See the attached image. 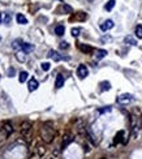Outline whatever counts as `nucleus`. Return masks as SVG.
Returning a JSON list of instances; mask_svg holds the SVG:
<instances>
[{"instance_id":"nucleus-33","label":"nucleus","mask_w":142,"mask_h":159,"mask_svg":"<svg viewBox=\"0 0 142 159\" xmlns=\"http://www.w3.org/2000/svg\"><path fill=\"white\" fill-rule=\"evenodd\" d=\"M3 138H5V137H4V134H3V132H0V142L3 141Z\"/></svg>"},{"instance_id":"nucleus-30","label":"nucleus","mask_w":142,"mask_h":159,"mask_svg":"<svg viewBox=\"0 0 142 159\" xmlns=\"http://www.w3.org/2000/svg\"><path fill=\"white\" fill-rule=\"evenodd\" d=\"M68 47H69L68 42H61V43H60V49H61V50H67Z\"/></svg>"},{"instance_id":"nucleus-12","label":"nucleus","mask_w":142,"mask_h":159,"mask_svg":"<svg viewBox=\"0 0 142 159\" xmlns=\"http://www.w3.org/2000/svg\"><path fill=\"white\" fill-rule=\"evenodd\" d=\"M78 49H80L82 52H85V54H90V52H93V49H91L90 46L83 44V43H78Z\"/></svg>"},{"instance_id":"nucleus-3","label":"nucleus","mask_w":142,"mask_h":159,"mask_svg":"<svg viewBox=\"0 0 142 159\" xmlns=\"http://www.w3.org/2000/svg\"><path fill=\"white\" fill-rule=\"evenodd\" d=\"M133 99H134V98H133L132 94L125 93V94H121V95L117 97V103H120V104H129Z\"/></svg>"},{"instance_id":"nucleus-10","label":"nucleus","mask_w":142,"mask_h":159,"mask_svg":"<svg viewBox=\"0 0 142 159\" xmlns=\"http://www.w3.org/2000/svg\"><path fill=\"white\" fill-rule=\"evenodd\" d=\"M64 76L63 74H57L56 76V81H55V86H56L57 89H60V88H63L64 86Z\"/></svg>"},{"instance_id":"nucleus-17","label":"nucleus","mask_w":142,"mask_h":159,"mask_svg":"<svg viewBox=\"0 0 142 159\" xmlns=\"http://www.w3.org/2000/svg\"><path fill=\"white\" fill-rule=\"evenodd\" d=\"M124 42L127 43V44H131V46H137V40L134 39L133 37H131V35H128V37H125Z\"/></svg>"},{"instance_id":"nucleus-6","label":"nucleus","mask_w":142,"mask_h":159,"mask_svg":"<svg viewBox=\"0 0 142 159\" xmlns=\"http://www.w3.org/2000/svg\"><path fill=\"white\" fill-rule=\"evenodd\" d=\"M38 86H39V82H38L35 78H30L28 82V89L29 91H35L38 89Z\"/></svg>"},{"instance_id":"nucleus-19","label":"nucleus","mask_w":142,"mask_h":159,"mask_svg":"<svg viewBox=\"0 0 142 159\" xmlns=\"http://www.w3.org/2000/svg\"><path fill=\"white\" fill-rule=\"evenodd\" d=\"M111 89V84L108 82V81H103V82H100V90L102 91H107Z\"/></svg>"},{"instance_id":"nucleus-36","label":"nucleus","mask_w":142,"mask_h":159,"mask_svg":"<svg viewBox=\"0 0 142 159\" xmlns=\"http://www.w3.org/2000/svg\"><path fill=\"white\" fill-rule=\"evenodd\" d=\"M0 40H1V37H0Z\"/></svg>"},{"instance_id":"nucleus-9","label":"nucleus","mask_w":142,"mask_h":159,"mask_svg":"<svg viewBox=\"0 0 142 159\" xmlns=\"http://www.w3.org/2000/svg\"><path fill=\"white\" fill-rule=\"evenodd\" d=\"M72 141H73V136H72V134H69V133H67L65 136H64V138H63V145H61L63 149L67 148V146H68Z\"/></svg>"},{"instance_id":"nucleus-26","label":"nucleus","mask_w":142,"mask_h":159,"mask_svg":"<svg viewBox=\"0 0 142 159\" xmlns=\"http://www.w3.org/2000/svg\"><path fill=\"white\" fill-rule=\"evenodd\" d=\"M71 33H72V35H73V37L76 38V37H78V35H80L81 29H80V28H73V29H72Z\"/></svg>"},{"instance_id":"nucleus-13","label":"nucleus","mask_w":142,"mask_h":159,"mask_svg":"<svg viewBox=\"0 0 142 159\" xmlns=\"http://www.w3.org/2000/svg\"><path fill=\"white\" fill-rule=\"evenodd\" d=\"M108 52L106 51V50H97L95 51V59L97 60H102L103 57H106V55H107Z\"/></svg>"},{"instance_id":"nucleus-37","label":"nucleus","mask_w":142,"mask_h":159,"mask_svg":"<svg viewBox=\"0 0 142 159\" xmlns=\"http://www.w3.org/2000/svg\"><path fill=\"white\" fill-rule=\"evenodd\" d=\"M90 1H91V0H90Z\"/></svg>"},{"instance_id":"nucleus-16","label":"nucleus","mask_w":142,"mask_h":159,"mask_svg":"<svg viewBox=\"0 0 142 159\" xmlns=\"http://www.w3.org/2000/svg\"><path fill=\"white\" fill-rule=\"evenodd\" d=\"M16 20H17V22L21 24V25H26V24H28V18H26L24 14H21V13H18L17 16H16Z\"/></svg>"},{"instance_id":"nucleus-34","label":"nucleus","mask_w":142,"mask_h":159,"mask_svg":"<svg viewBox=\"0 0 142 159\" xmlns=\"http://www.w3.org/2000/svg\"><path fill=\"white\" fill-rule=\"evenodd\" d=\"M1 21H3V16H1V13H0V24H1Z\"/></svg>"},{"instance_id":"nucleus-5","label":"nucleus","mask_w":142,"mask_h":159,"mask_svg":"<svg viewBox=\"0 0 142 159\" xmlns=\"http://www.w3.org/2000/svg\"><path fill=\"white\" fill-rule=\"evenodd\" d=\"M77 76L80 77L81 80L86 78V77L89 76V69H87V67L83 65V64L78 65V68H77Z\"/></svg>"},{"instance_id":"nucleus-23","label":"nucleus","mask_w":142,"mask_h":159,"mask_svg":"<svg viewBox=\"0 0 142 159\" xmlns=\"http://www.w3.org/2000/svg\"><path fill=\"white\" fill-rule=\"evenodd\" d=\"M136 35L137 38H139V39H142V25H137L136 26Z\"/></svg>"},{"instance_id":"nucleus-27","label":"nucleus","mask_w":142,"mask_h":159,"mask_svg":"<svg viewBox=\"0 0 142 159\" xmlns=\"http://www.w3.org/2000/svg\"><path fill=\"white\" fill-rule=\"evenodd\" d=\"M40 67H42V69L44 72H47V71H50V68H51V64H50V63H42V64H40Z\"/></svg>"},{"instance_id":"nucleus-7","label":"nucleus","mask_w":142,"mask_h":159,"mask_svg":"<svg viewBox=\"0 0 142 159\" xmlns=\"http://www.w3.org/2000/svg\"><path fill=\"white\" fill-rule=\"evenodd\" d=\"M114 25H115V24H114V21H112V20H106L104 22L100 25V30L107 31V30H110V29L114 28Z\"/></svg>"},{"instance_id":"nucleus-1","label":"nucleus","mask_w":142,"mask_h":159,"mask_svg":"<svg viewBox=\"0 0 142 159\" xmlns=\"http://www.w3.org/2000/svg\"><path fill=\"white\" fill-rule=\"evenodd\" d=\"M40 137L46 144H51L55 138V129L50 124H43L40 128Z\"/></svg>"},{"instance_id":"nucleus-29","label":"nucleus","mask_w":142,"mask_h":159,"mask_svg":"<svg viewBox=\"0 0 142 159\" xmlns=\"http://www.w3.org/2000/svg\"><path fill=\"white\" fill-rule=\"evenodd\" d=\"M63 9H64V11H65V12H68V13H72V12H73V9H72V7L67 5V4H64V5H63Z\"/></svg>"},{"instance_id":"nucleus-31","label":"nucleus","mask_w":142,"mask_h":159,"mask_svg":"<svg viewBox=\"0 0 142 159\" xmlns=\"http://www.w3.org/2000/svg\"><path fill=\"white\" fill-rule=\"evenodd\" d=\"M108 111H111V107H107V108H102V110H99V114H104V112H108Z\"/></svg>"},{"instance_id":"nucleus-21","label":"nucleus","mask_w":142,"mask_h":159,"mask_svg":"<svg viewBox=\"0 0 142 159\" xmlns=\"http://www.w3.org/2000/svg\"><path fill=\"white\" fill-rule=\"evenodd\" d=\"M16 59H17L18 60V61H21V63H24V61H25V60H26V56H25V52H20V51H18L17 52V54H16Z\"/></svg>"},{"instance_id":"nucleus-32","label":"nucleus","mask_w":142,"mask_h":159,"mask_svg":"<svg viewBox=\"0 0 142 159\" xmlns=\"http://www.w3.org/2000/svg\"><path fill=\"white\" fill-rule=\"evenodd\" d=\"M14 73H16V72H14L13 68H9V69H8V76H9V77H13Z\"/></svg>"},{"instance_id":"nucleus-22","label":"nucleus","mask_w":142,"mask_h":159,"mask_svg":"<svg viewBox=\"0 0 142 159\" xmlns=\"http://www.w3.org/2000/svg\"><path fill=\"white\" fill-rule=\"evenodd\" d=\"M76 18H77V20H80V21H83V20L87 18V14L83 13V12H78V13L76 14Z\"/></svg>"},{"instance_id":"nucleus-8","label":"nucleus","mask_w":142,"mask_h":159,"mask_svg":"<svg viewBox=\"0 0 142 159\" xmlns=\"http://www.w3.org/2000/svg\"><path fill=\"white\" fill-rule=\"evenodd\" d=\"M48 57H51L54 61H60V60H63L61 55H60L57 51H54V50H51V51L48 52Z\"/></svg>"},{"instance_id":"nucleus-20","label":"nucleus","mask_w":142,"mask_h":159,"mask_svg":"<svg viewBox=\"0 0 142 159\" xmlns=\"http://www.w3.org/2000/svg\"><path fill=\"white\" fill-rule=\"evenodd\" d=\"M115 4H116V1H115V0H108L107 4L104 5L106 11H112V8L115 7Z\"/></svg>"},{"instance_id":"nucleus-28","label":"nucleus","mask_w":142,"mask_h":159,"mask_svg":"<svg viewBox=\"0 0 142 159\" xmlns=\"http://www.w3.org/2000/svg\"><path fill=\"white\" fill-rule=\"evenodd\" d=\"M124 136V131H120L119 133L116 134V137H115V142H119V141H121V137Z\"/></svg>"},{"instance_id":"nucleus-14","label":"nucleus","mask_w":142,"mask_h":159,"mask_svg":"<svg viewBox=\"0 0 142 159\" xmlns=\"http://www.w3.org/2000/svg\"><path fill=\"white\" fill-rule=\"evenodd\" d=\"M34 50V44H31V43H24L22 44V51L25 52V54H29V52H31Z\"/></svg>"},{"instance_id":"nucleus-2","label":"nucleus","mask_w":142,"mask_h":159,"mask_svg":"<svg viewBox=\"0 0 142 159\" xmlns=\"http://www.w3.org/2000/svg\"><path fill=\"white\" fill-rule=\"evenodd\" d=\"M31 131H33V124H31L30 121H24L22 124H21V134H22V137H25L28 141L30 139Z\"/></svg>"},{"instance_id":"nucleus-18","label":"nucleus","mask_w":142,"mask_h":159,"mask_svg":"<svg viewBox=\"0 0 142 159\" xmlns=\"http://www.w3.org/2000/svg\"><path fill=\"white\" fill-rule=\"evenodd\" d=\"M28 77H29V73L26 71H24V72H21V73L18 74V81L22 84V82H25L26 80H28Z\"/></svg>"},{"instance_id":"nucleus-24","label":"nucleus","mask_w":142,"mask_h":159,"mask_svg":"<svg viewBox=\"0 0 142 159\" xmlns=\"http://www.w3.org/2000/svg\"><path fill=\"white\" fill-rule=\"evenodd\" d=\"M37 154L39 156H43L46 154V148L44 146H37Z\"/></svg>"},{"instance_id":"nucleus-4","label":"nucleus","mask_w":142,"mask_h":159,"mask_svg":"<svg viewBox=\"0 0 142 159\" xmlns=\"http://www.w3.org/2000/svg\"><path fill=\"white\" fill-rule=\"evenodd\" d=\"M1 132H3L4 137H5V138H8V137L13 133V127H12L11 123H8V121L4 123L3 127H1Z\"/></svg>"},{"instance_id":"nucleus-11","label":"nucleus","mask_w":142,"mask_h":159,"mask_svg":"<svg viewBox=\"0 0 142 159\" xmlns=\"http://www.w3.org/2000/svg\"><path fill=\"white\" fill-rule=\"evenodd\" d=\"M22 44H24V42L21 39H14L13 42H12V49L16 50V51L22 50Z\"/></svg>"},{"instance_id":"nucleus-15","label":"nucleus","mask_w":142,"mask_h":159,"mask_svg":"<svg viewBox=\"0 0 142 159\" xmlns=\"http://www.w3.org/2000/svg\"><path fill=\"white\" fill-rule=\"evenodd\" d=\"M64 33H65V28L63 25H57L56 28H55V34L57 35V37H61V35H64Z\"/></svg>"},{"instance_id":"nucleus-25","label":"nucleus","mask_w":142,"mask_h":159,"mask_svg":"<svg viewBox=\"0 0 142 159\" xmlns=\"http://www.w3.org/2000/svg\"><path fill=\"white\" fill-rule=\"evenodd\" d=\"M11 13H8V12H5L4 13V24H7V25H9L11 24Z\"/></svg>"},{"instance_id":"nucleus-35","label":"nucleus","mask_w":142,"mask_h":159,"mask_svg":"<svg viewBox=\"0 0 142 159\" xmlns=\"http://www.w3.org/2000/svg\"><path fill=\"white\" fill-rule=\"evenodd\" d=\"M139 127L142 128V115H141V123H139Z\"/></svg>"}]
</instances>
